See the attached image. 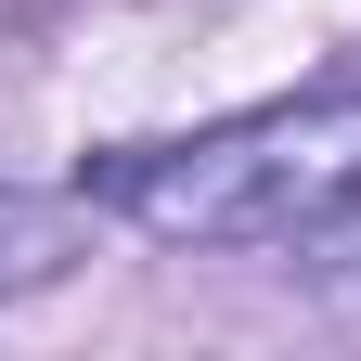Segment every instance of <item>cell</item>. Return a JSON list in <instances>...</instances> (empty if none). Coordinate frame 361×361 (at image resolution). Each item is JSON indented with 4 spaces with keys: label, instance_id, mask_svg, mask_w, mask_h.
<instances>
[{
    "label": "cell",
    "instance_id": "6da1fadb",
    "mask_svg": "<svg viewBox=\"0 0 361 361\" xmlns=\"http://www.w3.org/2000/svg\"><path fill=\"white\" fill-rule=\"evenodd\" d=\"M90 194L168 245H297L348 258L361 245V78L297 90V104L219 116L194 142H129L90 168Z\"/></svg>",
    "mask_w": 361,
    "mask_h": 361
},
{
    "label": "cell",
    "instance_id": "7a4b0ae2",
    "mask_svg": "<svg viewBox=\"0 0 361 361\" xmlns=\"http://www.w3.org/2000/svg\"><path fill=\"white\" fill-rule=\"evenodd\" d=\"M65 258H78V207H65V194H26V180H0V310L39 297V284H65Z\"/></svg>",
    "mask_w": 361,
    "mask_h": 361
},
{
    "label": "cell",
    "instance_id": "3957f363",
    "mask_svg": "<svg viewBox=\"0 0 361 361\" xmlns=\"http://www.w3.org/2000/svg\"><path fill=\"white\" fill-rule=\"evenodd\" d=\"M348 258H361V245H348ZM348 297H361V271H348Z\"/></svg>",
    "mask_w": 361,
    "mask_h": 361
}]
</instances>
